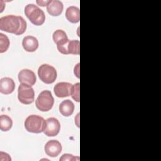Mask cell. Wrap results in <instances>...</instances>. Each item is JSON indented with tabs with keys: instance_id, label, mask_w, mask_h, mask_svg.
<instances>
[{
	"instance_id": "1",
	"label": "cell",
	"mask_w": 161,
	"mask_h": 161,
	"mask_svg": "<svg viewBox=\"0 0 161 161\" xmlns=\"http://www.w3.org/2000/svg\"><path fill=\"white\" fill-rule=\"evenodd\" d=\"M26 22L23 17L7 15L0 18V29L8 33L20 35L26 30Z\"/></svg>"
},
{
	"instance_id": "2",
	"label": "cell",
	"mask_w": 161,
	"mask_h": 161,
	"mask_svg": "<svg viewBox=\"0 0 161 161\" xmlns=\"http://www.w3.org/2000/svg\"><path fill=\"white\" fill-rule=\"evenodd\" d=\"M25 14L31 23L36 26L43 25L45 21L44 12L34 4H29L26 6Z\"/></svg>"
},
{
	"instance_id": "3",
	"label": "cell",
	"mask_w": 161,
	"mask_h": 161,
	"mask_svg": "<svg viewBox=\"0 0 161 161\" xmlns=\"http://www.w3.org/2000/svg\"><path fill=\"white\" fill-rule=\"evenodd\" d=\"M45 120L43 117L32 114L28 116L25 121V127L30 133H40L43 131Z\"/></svg>"
},
{
	"instance_id": "4",
	"label": "cell",
	"mask_w": 161,
	"mask_h": 161,
	"mask_svg": "<svg viewBox=\"0 0 161 161\" xmlns=\"http://www.w3.org/2000/svg\"><path fill=\"white\" fill-rule=\"evenodd\" d=\"M54 104V99L50 91L45 90L40 93L37 97L35 104L36 108L42 111L50 110Z\"/></svg>"
},
{
	"instance_id": "5",
	"label": "cell",
	"mask_w": 161,
	"mask_h": 161,
	"mask_svg": "<svg viewBox=\"0 0 161 161\" xmlns=\"http://www.w3.org/2000/svg\"><path fill=\"white\" fill-rule=\"evenodd\" d=\"M38 75L40 79L45 84H52L57 79V73L56 69L48 64H42L38 70Z\"/></svg>"
},
{
	"instance_id": "6",
	"label": "cell",
	"mask_w": 161,
	"mask_h": 161,
	"mask_svg": "<svg viewBox=\"0 0 161 161\" xmlns=\"http://www.w3.org/2000/svg\"><path fill=\"white\" fill-rule=\"evenodd\" d=\"M19 101L24 104H30L34 101L35 92L31 86L21 84L18 89Z\"/></svg>"
},
{
	"instance_id": "7",
	"label": "cell",
	"mask_w": 161,
	"mask_h": 161,
	"mask_svg": "<svg viewBox=\"0 0 161 161\" xmlns=\"http://www.w3.org/2000/svg\"><path fill=\"white\" fill-rule=\"evenodd\" d=\"M60 130V124L55 118H49L45 120L43 133L47 136L57 135Z\"/></svg>"
},
{
	"instance_id": "8",
	"label": "cell",
	"mask_w": 161,
	"mask_h": 161,
	"mask_svg": "<svg viewBox=\"0 0 161 161\" xmlns=\"http://www.w3.org/2000/svg\"><path fill=\"white\" fill-rule=\"evenodd\" d=\"M62 145L56 140H49L45 145L44 150L46 154L51 157H57L62 152Z\"/></svg>"
},
{
	"instance_id": "9",
	"label": "cell",
	"mask_w": 161,
	"mask_h": 161,
	"mask_svg": "<svg viewBox=\"0 0 161 161\" xmlns=\"http://www.w3.org/2000/svg\"><path fill=\"white\" fill-rule=\"evenodd\" d=\"M18 80L21 84L33 86L36 80L35 73L30 69H23L18 74Z\"/></svg>"
},
{
	"instance_id": "10",
	"label": "cell",
	"mask_w": 161,
	"mask_h": 161,
	"mask_svg": "<svg viewBox=\"0 0 161 161\" xmlns=\"http://www.w3.org/2000/svg\"><path fill=\"white\" fill-rule=\"evenodd\" d=\"M72 86L73 85L69 82H58L54 86V93L58 97H65L69 96L71 95Z\"/></svg>"
},
{
	"instance_id": "11",
	"label": "cell",
	"mask_w": 161,
	"mask_h": 161,
	"mask_svg": "<svg viewBox=\"0 0 161 161\" xmlns=\"http://www.w3.org/2000/svg\"><path fill=\"white\" fill-rule=\"evenodd\" d=\"M64 8L63 4L58 0H50L47 6V10L48 13L53 16H57L60 15Z\"/></svg>"
},
{
	"instance_id": "12",
	"label": "cell",
	"mask_w": 161,
	"mask_h": 161,
	"mask_svg": "<svg viewBox=\"0 0 161 161\" xmlns=\"http://www.w3.org/2000/svg\"><path fill=\"white\" fill-rule=\"evenodd\" d=\"M22 45L24 50L28 52H33L38 47V41L33 36H26L23 38Z\"/></svg>"
},
{
	"instance_id": "13",
	"label": "cell",
	"mask_w": 161,
	"mask_h": 161,
	"mask_svg": "<svg viewBox=\"0 0 161 161\" xmlns=\"http://www.w3.org/2000/svg\"><path fill=\"white\" fill-rule=\"evenodd\" d=\"M15 88L14 80L9 77H3L0 80V92L4 94L12 93Z\"/></svg>"
},
{
	"instance_id": "14",
	"label": "cell",
	"mask_w": 161,
	"mask_h": 161,
	"mask_svg": "<svg viewBox=\"0 0 161 161\" xmlns=\"http://www.w3.org/2000/svg\"><path fill=\"white\" fill-rule=\"evenodd\" d=\"M65 17L67 19L72 23H75L80 20L79 9L75 6H69L65 11Z\"/></svg>"
},
{
	"instance_id": "15",
	"label": "cell",
	"mask_w": 161,
	"mask_h": 161,
	"mask_svg": "<svg viewBox=\"0 0 161 161\" xmlns=\"http://www.w3.org/2000/svg\"><path fill=\"white\" fill-rule=\"evenodd\" d=\"M74 110V104L69 99L63 101L59 105V111L64 116L72 114Z\"/></svg>"
},
{
	"instance_id": "16",
	"label": "cell",
	"mask_w": 161,
	"mask_h": 161,
	"mask_svg": "<svg viewBox=\"0 0 161 161\" xmlns=\"http://www.w3.org/2000/svg\"><path fill=\"white\" fill-rule=\"evenodd\" d=\"M13 126V121L10 117L7 115L2 114L0 116V129L3 131L9 130Z\"/></svg>"
},
{
	"instance_id": "17",
	"label": "cell",
	"mask_w": 161,
	"mask_h": 161,
	"mask_svg": "<svg viewBox=\"0 0 161 161\" xmlns=\"http://www.w3.org/2000/svg\"><path fill=\"white\" fill-rule=\"evenodd\" d=\"M69 54L79 55L80 52V43L79 40H70L69 45Z\"/></svg>"
},
{
	"instance_id": "18",
	"label": "cell",
	"mask_w": 161,
	"mask_h": 161,
	"mask_svg": "<svg viewBox=\"0 0 161 161\" xmlns=\"http://www.w3.org/2000/svg\"><path fill=\"white\" fill-rule=\"evenodd\" d=\"M9 40L8 36L3 33H0V52H5L9 48Z\"/></svg>"
},
{
	"instance_id": "19",
	"label": "cell",
	"mask_w": 161,
	"mask_h": 161,
	"mask_svg": "<svg viewBox=\"0 0 161 161\" xmlns=\"http://www.w3.org/2000/svg\"><path fill=\"white\" fill-rule=\"evenodd\" d=\"M67 38L68 37L67 34L62 30H57L53 33V40L56 44Z\"/></svg>"
},
{
	"instance_id": "20",
	"label": "cell",
	"mask_w": 161,
	"mask_h": 161,
	"mask_svg": "<svg viewBox=\"0 0 161 161\" xmlns=\"http://www.w3.org/2000/svg\"><path fill=\"white\" fill-rule=\"evenodd\" d=\"M71 96L73 99H74L77 102H79V83L77 82L73 85Z\"/></svg>"
},
{
	"instance_id": "21",
	"label": "cell",
	"mask_w": 161,
	"mask_h": 161,
	"mask_svg": "<svg viewBox=\"0 0 161 161\" xmlns=\"http://www.w3.org/2000/svg\"><path fill=\"white\" fill-rule=\"evenodd\" d=\"M79 160V157H75L72 155L70 154H64L62 157L60 158V160H69V161H75V160Z\"/></svg>"
},
{
	"instance_id": "22",
	"label": "cell",
	"mask_w": 161,
	"mask_h": 161,
	"mask_svg": "<svg viewBox=\"0 0 161 161\" xmlns=\"http://www.w3.org/2000/svg\"><path fill=\"white\" fill-rule=\"evenodd\" d=\"M49 1H36V3L41 6H47Z\"/></svg>"
}]
</instances>
